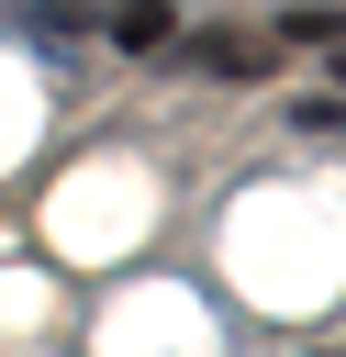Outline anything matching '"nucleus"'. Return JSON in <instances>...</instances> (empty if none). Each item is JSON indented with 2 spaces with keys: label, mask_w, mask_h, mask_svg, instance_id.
<instances>
[{
  "label": "nucleus",
  "mask_w": 346,
  "mask_h": 357,
  "mask_svg": "<svg viewBox=\"0 0 346 357\" xmlns=\"http://www.w3.org/2000/svg\"><path fill=\"white\" fill-rule=\"evenodd\" d=\"M112 33H123V45H156V33H167V0H123V22H112Z\"/></svg>",
  "instance_id": "2"
},
{
  "label": "nucleus",
  "mask_w": 346,
  "mask_h": 357,
  "mask_svg": "<svg viewBox=\"0 0 346 357\" xmlns=\"http://www.w3.org/2000/svg\"><path fill=\"white\" fill-rule=\"evenodd\" d=\"M190 67H212V78H257V67H268V45H257V33H201V45H190Z\"/></svg>",
  "instance_id": "1"
}]
</instances>
